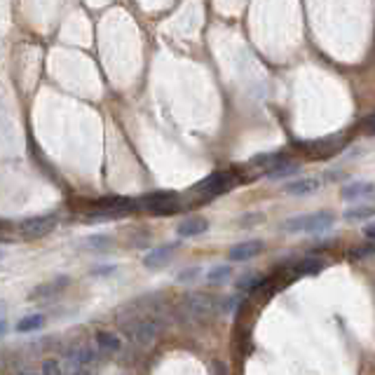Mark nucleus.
I'll return each mask as SVG.
<instances>
[{
  "mask_svg": "<svg viewBox=\"0 0 375 375\" xmlns=\"http://www.w3.org/2000/svg\"><path fill=\"white\" fill-rule=\"evenodd\" d=\"M122 333L129 343L139 345V348H148L152 340L160 333V319L157 317H148V315H136L129 317V319L120 321Z\"/></svg>",
  "mask_w": 375,
  "mask_h": 375,
  "instance_id": "obj_1",
  "label": "nucleus"
},
{
  "mask_svg": "<svg viewBox=\"0 0 375 375\" xmlns=\"http://www.w3.org/2000/svg\"><path fill=\"white\" fill-rule=\"evenodd\" d=\"M335 225V214L331 212H312L303 216H293L282 223V230L288 235H298V232H323Z\"/></svg>",
  "mask_w": 375,
  "mask_h": 375,
  "instance_id": "obj_2",
  "label": "nucleus"
},
{
  "mask_svg": "<svg viewBox=\"0 0 375 375\" xmlns=\"http://www.w3.org/2000/svg\"><path fill=\"white\" fill-rule=\"evenodd\" d=\"M218 300L220 298H214L212 293H188L181 300V319H209L214 315H220Z\"/></svg>",
  "mask_w": 375,
  "mask_h": 375,
  "instance_id": "obj_3",
  "label": "nucleus"
},
{
  "mask_svg": "<svg viewBox=\"0 0 375 375\" xmlns=\"http://www.w3.org/2000/svg\"><path fill=\"white\" fill-rule=\"evenodd\" d=\"M99 348L82 343H73L64 350V361L68 363L66 373H89L96 366V361H101Z\"/></svg>",
  "mask_w": 375,
  "mask_h": 375,
  "instance_id": "obj_4",
  "label": "nucleus"
},
{
  "mask_svg": "<svg viewBox=\"0 0 375 375\" xmlns=\"http://www.w3.org/2000/svg\"><path fill=\"white\" fill-rule=\"evenodd\" d=\"M139 209L152 216H174L183 212V200L176 192H150V195L139 197Z\"/></svg>",
  "mask_w": 375,
  "mask_h": 375,
  "instance_id": "obj_5",
  "label": "nucleus"
},
{
  "mask_svg": "<svg viewBox=\"0 0 375 375\" xmlns=\"http://www.w3.org/2000/svg\"><path fill=\"white\" fill-rule=\"evenodd\" d=\"M235 185V176L230 172H214L212 176H207L204 181H200L195 188H192V195L197 197V202H207V200H214L218 195H225V192L232 190Z\"/></svg>",
  "mask_w": 375,
  "mask_h": 375,
  "instance_id": "obj_6",
  "label": "nucleus"
},
{
  "mask_svg": "<svg viewBox=\"0 0 375 375\" xmlns=\"http://www.w3.org/2000/svg\"><path fill=\"white\" fill-rule=\"evenodd\" d=\"M56 228V216H33V218H26L16 225V232H19L24 240H38V237L49 235Z\"/></svg>",
  "mask_w": 375,
  "mask_h": 375,
  "instance_id": "obj_7",
  "label": "nucleus"
},
{
  "mask_svg": "<svg viewBox=\"0 0 375 375\" xmlns=\"http://www.w3.org/2000/svg\"><path fill=\"white\" fill-rule=\"evenodd\" d=\"M326 268H328L326 258H321V255H305L298 263H293L291 277H312V275H319V272H323Z\"/></svg>",
  "mask_w": 375,
  "mask_h": 375,
  "instance_id": "obj_8",
  "label": "nucleus"
},
{
  "mask_svg": "<svg viewBox=\"0 0 375 375\" xmlns=\"http://www.w3.org/2000/svg\"><path fill=\"white\" fill-rule=\"evenodd\" d=\"M176 251H179V247L176 244H162V247H152L150 251L144 255V265L150 270H157L162 268V265H167L169 260L174 258Z\"/></svg>",
  "mask_w": 375,
  "mask_h": 375,
  "instance_id": "obj_9",
  "label": "nucleus"
},
{
  "mask_svg": "<svg viewBox=\"0 0 375 375\" xmlns=\"http://www.w3.org/2000/svg\"><path fill=\"white\" fill-rule=\"evenodd\" d=\"M209 230V220L204 216H188V218L181 220L179 225V237L183 240H190V237H197V235H204Z\"/></svg>",
  "mask_w": 375,
  "mask_h": 375,
  "instance_id": "obj_10",
  "label": "nucleus"
},
{
  "mask_svg": "<svg viewBox=\"0 0 375 375\" xmlns=\"http://www.w3.org/2000/svg\"><path fill=\"white\" fill-rule=\"evenodd\" d=\"M66 286H68V277H56L54 282L41 284V286L33 288L28 298L31 300H49V298H54V295H59Z\"/></svg>",
  "mask_w": 375,
  "mask_h": 375,
  "instance_id": "obj_11",
  "label": "nucleus"
},
{
  "mask_svg": "<svg viewBox=\"0 0 375 375\" xmlns=\"http://www.w3.org/2000/svg\"><path fill=\"white\" fill-rule=\"evenodd\" d=\"M258 253H263V242L249 240V242L235 244V247L230 249V260H235V263H240V260H251Z\"/></svg>",
  "mask_w": 375,
  "mask_h": 375,
  "instance_id": "obj_12",
  "label": "nucleus"
},
{
  "mask_svg": "<svg viewBox=\"0 0 375 375\" xmlns=\"http://www.w3.org/2000/svg\"><path fill=\"white\" fill-rule=\"evenodd\" d=\"M375 192V185L368 183V181H354V183H348L343 188V200L345 202H359L366 200Z\"/></svg>",
  "mask_w": 375,
  "mask_h": 375,
  "instance_id": "obj_13",
  "label": "nucleus"
},
{
  "mask_svg": "<svg viewBox=\"0 0 375 375\" xmlns=\"http://www.w3.org/2000/svg\"><path fill=\"white\" fill-rule=\"evenodd\" d=\"M310 148V155L312 157H328L333 155V152H338L340 148H343V136H338V139H321V141H312L308 144Z\"/></svg>",
  "mask_w": 375,
  "mask_h": 375,
  "instance_id": "obj_14",
  "label": "nucleus"
},
{
  "mask_svg": "<svg viewBox=\"0 0 375 375\" xmlns=\"http://www.w3.org/2000/svg\"><path fill=\"white\" fill-rule=\"evenodd\" d=\"M321 188V181L319 179H300V181H293L284 188V192L291 197H308L312 192H317Z\"/></svg>",
  "mask_w": 375,
  "mask_h": 375,
  "instance_id": "obj_15",
  "label": "nucleus"
},
{
  "mask_svg": "<svg viewBox=\"0 0 375 375\" xmlns=\"http://www.w3.org/2000/svg\"><path fill=\"white\" fill-rule=\"evenodd\" d=\"M94 345L104 352V354H113V352L122 350V340L111 331H99V333H96L94 335Z\"/></svg>",
  "mask_w": 375,
  "mask_h": 375,
  "instance_id": "obj_16",
  "label": "nucleus"
},
{
  "mask_svg": "<svg viewBox=\"0 0 375 375\" xmlns=\"http://www.w3.org/2000/svg\"><path fill=\"white\" fill-rule=\"evenodd\" d=\"M300 172V164L298 162H291V160H282L277 162L275 167H270L268 172H263L268 176L270 181H282V179H288V176H295Z\"/></svg>",
  "mask_w": 375,
  "mask_h": 375,
  "instance_id": "obj_17",
  "label": "nucleus"
},
{
  "mask_svg": "<svg viewBox=\"0 0 375 375\" xmlns=\"http://www.w3.org/2000/svg\"><path fill=\"white\" fill-rule=\"evenodd\" d=\"M230 280H232L230 265H214L212 270L204 272V282H207L209 286H223V284H228Z\"/></svg>",
  "mask_w": 375,
  "mask_h": 375,
  "instance_id": "obj_18",
  "label": "nucleus"
},
{
  "mask_svg": "<svg viewBox=\"0 0 375 375\" xmlns=\"http://www.w3.org/2000/svg\"><path fill=\"white\" fill-rule=\"evenodd\" d=\"M47 323V317L45 315H28L24 319H19L14 323V331L16 333H33V331H41V328Z\"/></svg>",
  "mask_w": 375,
  "mask_h": 375,
  "instance_id": "obj_19",
  "label": "nucleus"
},
{
  "mask_svg": "<svg viewBox=\"0 0 375 375\" xmlns=\"http://www.w3.org/2000/svg\"><path fill=\"white\" fill-rule=\"evenodd\" d=\"M375 216V202H363L359 207H352L345 212V220H366V218H373Z\"/></svg>",
  "mask_w": 375,
  "mask_h": 375,
  "instance_id": "obj_20",
  "label": "nucleus"
},
{
  "mask_svg": "<svg viewBox=\"0 0 375 375\" xmlns=\"http://www.w3.org/2000/svg\"><path fill=\"white\" fill-rule=\"evenodd\" d=\"M82 244H84V249H87V251H108V249L113 247V237H108V235H92V237H87V240H84Z\"/></svg>",
  "mask_w": 375,
  "mask_h": 375,
  "instance_id": "obj_21",
  "label": "nucleus"
},
{
  "mask_svg": "<svg viewBox=\"0 0 375 375\" xmlns=\"http://www.w3.org/2000/svg\"><path fill=\"white\" fill-rule=\"evenodd\" d=\"M282 160H286V155H284V152H268V155L253 157V160H251V167H260L263 172H268L270 167H275V164H277V162H282Z\"/></svg>",
  "mask_w": 375,
  "mask_h": 375,
  "instance_id": "obj_22",
  "label": "nucleus"
},
{
  "mask_svg": "<svg viewBox=\"0 0 375 375\" xmlns=\"http://www.w3.org/2000/svg\"><path fill=\"white\" fill-rule=\"evenodd\" d=\"M260 282H263V277L244 275V277H240V282H237V286H240L242 291H247V293H255V288L260 286Z\"/></svg>",
  "mask_w": 375,
  "mask_h": 375,
  "instance_id": "obj_23",
  "label": "nucleus"
},
{
  "mask_svg": "<svg viewBox=\"0 0 375 375\" xmlns=\"http://www.w3.org/2000/svg\"><path fill=\"white\" fill-rule=\"evenodd\" d=\"M202 275H204V272L200 268H185V270H181L179 275H176V282H179V284H195Z\"/></svg>",
  "mask_w": 375,
  "mask_h": 375,
  "instance_id": "obj_24",
  "label": "nucleus"
},
{
  "mask_svg": "<svg viewBox=\"0 0 375 375\" xmlns=\"http://www.w3.org/2000/svg\"><path fill=\"white\" fill-rule=\"evenodd\" d=\"M240 308V295H230V298H220L218 300V312L220 315H230Z\"/></svg>",
  "mask_w": 375,
  "mask_h": 375,
  "instance_id": "obj_25",
  "label": "nucleus"
},
{
  "mask_svg": "<svg viewBox=\"0 0 375 375\" xmlns=\"http://www.w3.org/2000/svg\"><path fill=\"white\" fill-rule=\"evenodd\" d=\"M43 373L54 375V373H66V366H61V359H45Z\"/></svg>",
  "mask_w": 375,
  "mask_h": 375,
  "instance_id": "obj_26",
  "label": "nucleus"
},
{
  "mask_svg": "<svg viewBox=\"0 0 375 375\" xmlns=\"http://www.w3.org/2000/svg\"><path fill=\"white\" fill-rule=\"evenodd\" d=\"M263 220H265L263 214H247V216H242V218H240V225H242V228H253V225L263 223Z\"/></svg>",
  "mask_w": 375,
  "mask_h": 375,
  "instance_id": "obj_27",
  "label": "nucleus"
},
{
  "mask_svg": "<svg viewBox=\"0 0 375 375\" xmlns=\"http://www.w3.org/2000/svg\"><path fill=\"white\" fill-rule=\"evenodd\" d=\"M148 242H150V232H141V235L129 237V244H132L134 249H146Z\"/></svg>",
  "mask_w": 375,
  "mask_h": 375,
  "instance_id": "obj_28",
  "label": "nucleus"
},
{
  "mask_svg": "<svg viewBox=\"0 0 375 375\" xmlns=\"http://www.w3.org/2000/svg\"><path fill=\"white\" fill-rule=\"evenodd\" d=\"M375 253V242L373 244H366V247L361 249H354V251L350 253L352 260H359V258H366V255H373Z\"/></svg>",
  "mask_w": 375,
  "mask_h": 375,
  "instance_id": "obj_29",
  "label": "nucleus"
},
{
  "mask_svg": "<svg viewBox=\"0 0 375 375\" xmlns=\"http://www.w3.org/2000/svg\"><path fill=\"white\" fill-rule=\"evenodd\" d=\"M115 270H117L115 265H101V268L89 270V275H92V277H108V275H113Z\"/></svg>",
  "mask_w": 375,
  "mask_h": 375,
  "instance_id": "obj_30",
  "label": "nucleus"
},
{
  "mask_svg": "<svg viewBox=\"0 0 375 375\" xmlns=\"http://www.w3.org/2000/svg\"><path fill=\"white\" fill-rule=\"evenodd\" d=\"M363 129H366V134H375V115L363 120Z\"/></svg>",
  "mask_w": 375,
  "mask_h": 375,
  "instance_id": "obj_31",
  "label": "nucleus"
},
{
  "mask_svg": "<svg viewBox=\"0 0 375 375\" xmlns=\"http://www.w3.org/2000/svg\"><path fill=\"white\" fill-rule=\"evenodd\" d=\"M363 235H366L371 242H375V220H373V223H368L366 228H363Z\"/></svg>",
  "mask_w": 375,
  "mask_h": 375,
  "instance_id": "obj_32",
  "label": "nucleus"
}]
</instances>
